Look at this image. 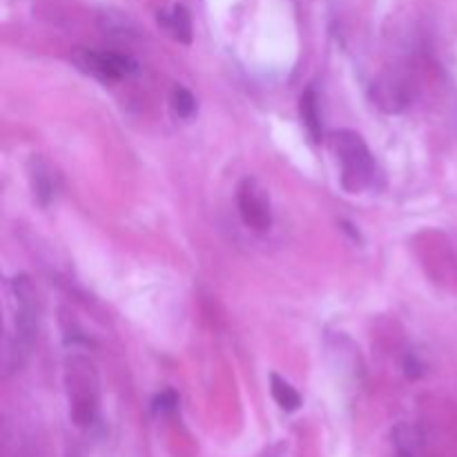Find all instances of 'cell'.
<instances>
[{
  "label": "cell",
  "mask_w": 457,
  "mask_h": 457,
  "mask_svg": "<svg viewBox=\"0 0 457 457\" xmlns=\"http://www.w3.org/2000/svg\"><path fill=\"white\" fill-rule=\"evenodd\" d=\"M299 114H302L303 128H306L308 137L315 143L321 141V112H320V96H317L315 87H308L299 98Z\"/></svg>",
  "instance_id": "6"
},
{
  "label": "cell",
  "mask_w": 457,
  "mask_h": 457,
  "mask_svg": "<svg viewBox=\"0 0 457 457\" xmlns=\"http://www.w3.org/2000/svg\"><path fill=\"white\" fill-rule=\"evenodd\" d=\"M76 65L87 74L101 80H119L137 71V62L132 58L116 52H94V49H80L74 54Z\"/></svg>",
  "instance_id": "5"
},
{
  "label": "cell",
  "mask_w": 457,
  "mask_h": 457,
  "mask_svg": "<svg viewBox=\"0 0 457 457\" xmlns=\"http://www.w3.org/2000/svg\"><path fill=\"white\" fill-rule=\"evenodd\" d=\"M237 205L244 223L253 230L263 232L272 226L270 201H268L266 190L259 186L257 179H244L237 190Z\"/></svg>",
  "instance_id": "4"
},
{
  "label": "cell",
  "mask_w": 457,
  "mask_h": 457,
  "mask_svg": "<svg viewBox=\"0 0 457 457\" xmlns=\"http://www.w3.org/2000/svg\"><path fill=\"white\" fill-rule=\"evenodd\" d=\"M67 386H70L71 415L85 427L94 420L98 409V386L94 366L85 357H71L67 360Z\"/></svg>",
  "instance_id": "3"
},
{
  "label": "cell",
  "mask_w": 457,
  "mask_h": 457,
  "mask_svg": "<svg viewBox=\"0 0 457 457\" xmlns=\"http://www.w3.org/2000/svg\"><path fill=\"white\" fill-rule=\"evenodd\" d=\"M395 440H397V457H415L413 449H411V445H409V440H406V437L402 436L400 431H397Z\"/></svg>",
  "instance_id": "12"
},
{
  "label": "cell",
  "mask_w": 457,
  "mask_h": 457,
  "mask_svg": "<svg viewBox=\"0 0 457 457\" xmlns=\"http://www.w3.org/2000/svg\"><path fill=\"white\" fill-rule=\"evenodd\" d=\"M174 406H177V395H174L172 391L161 393V395L154 400L156 413H170V411H174Z\"/></svg>",
  "instance_id": "11"
},
{
  "label": "cell",
  "mask_w": 457,
  "mask_h": 457,
  "mask_svg": "<svg viewBox=\"0 0 457 457\" xmlns=\"http://www.w3.org/2000/svg\"><path fill=\"white\" fill-rule=\"evenodd\" d=\"M13 302V335L7 339V361L12 357L21 364V355H27L34 344L36 326H38V312H36V295L31 281L25 275L16 277L9 284Z\"/></svg>",
  "instance_id": "2"
},
{
  "label": "cell",
  "mask_w": 457,
  "mask_h": 457,
  "mask_svg": "<svg viewBox=\"0 0 457 457\" xmlns=\"http://www.w3.org/2000/svg\"><path fill=\"white\" fill-rule=\"evenodd\" d=\"M335 152L342 163V186L348 192H360L375 186L378 163L360 134L353 129H342L335 134Z\"/></svg>",
  "instance_id": "1"
},
{
  "label": "cell",
  "mask_w": 457,
  "mask_h": 457,
  "mask_svg": "<svg viewBox=\"0 0 457 457\" xmlns=\"http://www.w3.org/2000/svg\"><path fill=\"white\" fill-rule=\"evenodd\" d=\"M31 186H34V195L36 199L40 201L43 205H47L49 201L54 199V174L49 172L47 165L43 161H34V170H31Z\"/></svg>",
  "instance_id": "8"
},
{
  "label": "cell",
  "mask_w": 457,
  "mask_h": 457,
  "mask_svg": "<svg viewBox=\"0 0 457 457\" xmlns=\"http://www.w3.org/2000/svg\"><path fill=\"white\" fill-rule=\"evenodd\" d=\"M172 110L179 119H192L196 112V98L192 96L190 89L174 87L172 92Z\"/></svg>",
  "instance_id": "10"
},
{
  "label": "cell",
  "mask_w": 457,
  "mask_h": 457,
  "mask_svg": "<svg viewBox=\"0 0 457 457\" xmlns=\"http://www.w3.org/2000/svg\"><path fill=\"white\" fill-rule=\"evenodd\" d=\"M159 22L179 40V43H190L192 40V18L183 4H174L170 12L159 13Z\"/></svg>",
  "instance_id": "7"
},
{
  "label": "cell",
  "mask_w": 457,
  "mask_h": 457,
  "mask_svg": "<svg viewBox=\"0 0 457 457\" xmlns=\"http://www.w3.org/2000/svg\"><path fill=\"white\" fill-rule=\"evenodd\" d=\"M270 391L277 404H279L286 413H293V411H297L299 406H302V395L277 373L270 375Z\"/></svg>",
  "instance_id": "9"
}]
</instances>
